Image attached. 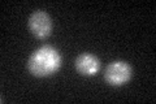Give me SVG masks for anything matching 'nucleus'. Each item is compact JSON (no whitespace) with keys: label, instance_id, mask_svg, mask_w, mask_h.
<instances>
[{"label":"nucleus","instance_id":"1","mask_svg":"<svg viewBox=\"0 0 156 104\" xmlns=\"http://www.w3.org/2000/svg\"><path fill=\"white\" fill-rule=\"evenodd\" d=\"M61 55L51 46H42L31 53L27 61V69L33 76L46 77L55 73L61 66Z\"/></svg>","mask_w":156,"mask_h":104},{"label":"nucleus","instance_id":"2","mask_svg":"<svg viewBox=\"0 0 156 104\" xmlns=\"http://www.w3.org/2000/svg\"><path fill=\"white\" fill-rule=\"evenodd\" d=\"M133 69L125 61H113L105 68L104 80L112 86H120L131 78Z\"/></svg>","mask_w":156,"mask_h":104},{"label":"nucleus","instance_id":"3","mask_svg":"<svg viewBox=\"0 0 156 104\" xmlns=\"http://www.w3.org/2000/svg\"><path fill=\"white\" fill-rule=\"evenodd\" d=\"M29 29L37 38H47L52 31V20L44 11H35L29 17Z\"/></svg>","mask_w":156,"mask_h":104},{"label":"nucleus","instance_id":"4","mask_svg":"<svg viewBox=\"0 0 156 104\" xmlns=\"http://www.w3.org/2000/svg\"><path fill=\"white\" fill-rule=\"evenodd\" d=\"M100 68V60L92 53H82L76 59V69L83 76H94Z\"/></svg>","mask_w":156,"mask_h":104}]
</instances>
